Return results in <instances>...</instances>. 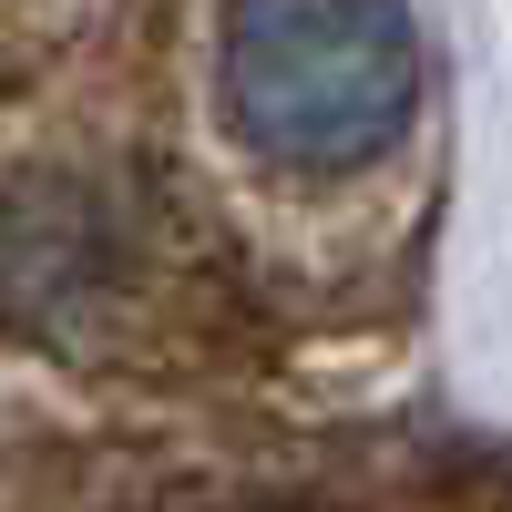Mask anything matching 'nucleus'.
<instances>
[{"label":"nucleus","mask_w":512,"mask_h":512,"mask_svg":"<svg viewBox=\"0 0 512 512\" xmlns=\"http://www.w3.org/2000/svg\"><path fill=\"white\" fill-rule=\"evenodd\" d=\"M410 103V0H236L226 11V113L287 175H349L390 154Z\"/></svg>","instance_id":"nucleus-1"},{"label":"nucleus","mask_w":512,"mask_h":512,"mask_svg":"<svg viewBox=\"0 0 512 512\" xmlns=\"http://www.w3.org/2000/svg\"><path fill=\"white\" fill-rule=\"evenodd\" d=\"M123 297V236L82 185H21L0 205V318L21 338H82Z\"/></svg>","instance_id":"nucleus-2"}]
</instances>
